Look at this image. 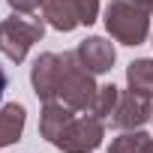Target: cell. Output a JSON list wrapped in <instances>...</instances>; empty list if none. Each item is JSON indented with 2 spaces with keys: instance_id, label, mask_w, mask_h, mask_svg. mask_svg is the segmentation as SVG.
Returning <instances> with one entry per match:
<instances>
[{
  "instance_id": "obj_1",
  "label": "cell",
  "mask_w": 153,
  "mask_h": 153,
  "mask_svg": "<svg viewBox=\"0 0 153 153\" xmlns=\"http://www.w3.org/2000/svg\"><path fill=\"white\" fill-rule=\"evenodd\" d=\"M99 87L93 81V72H87L75 51L60 54V75H57V99L75 111H93Z\"/></svg>"
},
{
  "instance_id": "obj_11",
  "label": "cell",
  "mask_w": 153,
  "mask_h": 153,
  "mask_svg": "<svg viewBox=\"0 0 153 153\" xmlns=\"http://www.w3.org/2000/svg\"><path fill=\"white\" fill-rule=\"evenodd\" d=\"M150 147V135L141 129H123V135H117L108 147V153H147Z\"/></svg>"
},
{
  "instance_id": "obj_4",
  "label": "cell",
  "mask_w": 153,
  "mask_h": 153,
  "mask_svg": "<svg viewBox=\"0 0 153 153\" xmlns=\"http://www.w3.org/2000/svg\"><path fill=\"white\" fill-rule=\"evenodd\" d=\"M99 15V0H42V18L60 30L69 33L81 24H93Z\"/></svg>"
},
{
  "instance_id": "obj_3",
  "label": "cell",
  "mask_w": 153,
  "mask_h": 153,
  "mask_svg": "<svg viewBox=\"0 0 153 153\" xmlns=\"http://www.w3.org/2000/svg\"><path fill=\"white\" fill-rule=\"evenodd\" d=\"M45 33V21L42 18H6L0 24V54H6L12 63H21L27 57V51L42 39Z\"/></svg>"
},
{
  "instance_id": "obj_14",
  "label": "cell",
  "mask_w": 153,
  "mask_h": 153,
  "mask_svg": "<svg viewBox=\"0 0 153 153\" xmlns=\"http://www.w3.org/2000/svg\"><path fill=\"white\" fill-rule=\"evenodd\" d=\"M6 3L12 6V12H21V15H27V12H36V9L42 6V0H6Z\"/></svg>"
},
{
  "instance_id": "obj_16",
  "label": "cell",
  "mask_w": 153,
  "mask_h": 153,
  "mask_svg": "<svg viewBox=\"0 0 153 153\" xmlns=\"http://www.w3.org/2000/svg\"><path fill=\"white\" fill-rule=\"evenodd\" d=\"M3 90H6V72L0 69V99H3Z\"/></svg>"
},
{
  "instance_id": "obj_7",
  "label": "cell",
  "mask_w": 153,
  "mask_h": 153,
  "mask_svg": "<svg viewBox=\"0 0 153 153\" xmlns=\"http://www.w3.org/2000/svg\"><path fill=\"white\" fill-rule=\"evenodd\" d=\"M57 75H60V54H54V51L39 54L33 69H30V84L42 102L57 99Z\"/></svg>"
},
{
  "instance_id": "obj_2",
  "label": "cell",
  "mask_w": 153,
  "mask_h": 153,
  "mask_svg": "<svg viewBox=\"0 0 153 153\" xmlns=\"http://www.w3.org/2000/svg\"><path fill=\"white\" fill-rule=\"evenodd\" d=\"M105 30L123 45H141L150 33V12L132 0H111L105 6Z\"/></svg>"
},
{
  "instance_id": "obj_9",
  "label": "cell",
  "mask_w": 153,
  "mask_h": 153,
  "mask_svg": "<svg viewBox=\"0 0 153 153\" xmlns=\"http://www.w3.org/2000/svg\"><path fill=\"white\" fill-rule=\"evenodd\" d=\"M72 111L75 108H69L66 102H60V99H51V102H45L42 105V117H39V135L45 138V141H57V135L72 123Z\"/></svg>"
},
{
  "instance_id": "obj_12",
  "label": "cell",
  "mask_w": 153,
  "mask_h": 153,
  "mask_svg": "<svg viewBox=\"0 0 153 153\" xmlns=\"http://www.w3.org/2000/svg\"><path fill=\"white\" fill-rule=\"evenodd\" d=\"M126 84L135 87V90H147V93H153V57L132 60V63L126 66Z\"/></svg>"
},
{
  "instance_id": "obj_15",
  "label": "cell",
  "mask_w": 153,
  "mask_h": 153,
  "mask_svg": "<svg viewBox=\"0 0 153 153\" xmlns=\"http://www.w3.org/2000/svg\"><path fill=\"white\" fill-rule=\"evenodd\" d=\"M135 6H141V9H147V12H153V0H132Z\"/></svg>"
},
{
  "instance_id": "obj_17",
  "label": "cell",
  "mask_w": 153,
  "mask_h": 153,
  "mask_svg": "<svg viewBox=\"0 0 153 153\" xmlns=\"http://www.w3.org/2000/svg\"><path fill=\"white\" fill-rule=\"evenodd\" d=\"M147 153H153V138H150V147H147Z\"/></svg>"
},
{
  "instance_id": "obj_5",
  "label": "cell",
  "mask_w": 153,
  "mask_h": 153,
  "mask_svg": "<svg viewBox=\"0 0 153 153\" xmlns=\"http://www.w3.org/2000/svg\"><path fill=\"white\" fill-rule=\"evenodd\" d=\"M105 138V126L96 114H84V117H72V123L57 135L54 147H60L63 153H93Z\"/></svg>"
},
{
  "instance_id": "obj_13",
  "label": "cell",
  "mask_w": 153,
  "mask_h": 153,
  "mask_svg": "<svg viewBox=\"0 0 153 153\" xmlns=\"http://www.w3.org/2000/svg\"><path fill=\"white\" fill-rule=\"evenodd\" d=\"M117 102H120V87H114V84H102V87H99V96H96V105H93L90 114H96L99 120H111Z\"/></svg>"
},
{
  "instance_id": "obj_10",
  "label": "cell",
  "mask_w": 153,
  "mask_h": 153,
  "mask_svg": "<svg viewBox=\"0 0 153 153\" xmlns=\"http://www.w3.org/2000/svg\"><path fill=\"white\" fill-rule=\"evenodd\" d=\"M24 120H27V111L18 102H9V105L0 108V147H9L21 138Z\"/></svg>"
},
{
  "instance_id": "obj_6",
  "label": "cell",
  "mask_w": 153,
  "mask_h": 153,
  "mask_svg": "<svg viewBox=\"0 0 153 153\" xmlns=\"http://www.w3.org/2000/svg\"><path fill=\"white\" fill-rule=\"evenodd\" d=\"M147 120H153V93L147 90H123L120 102L111 114V126L114 129H141Z\"/></svg>"
},
{
  "instance_id": "obj_8",
  "label": "cell",
  "mask_w": 153,
  "mask_h": 153,
  "mask_svg": "<svg viewBox=\"0 0 153 153\" xmlns=\"http://www.w3.org/2000/svg\"><path fill=\"white\" fill-rule=\"evenodd\" d=\"M75 54H78L81 66H84L87 72H93V75H105V72L114 66V60H117L114 45H111L108 39H102V36H87L84 42H78Z\"/></svg>"
}]
</instances>
